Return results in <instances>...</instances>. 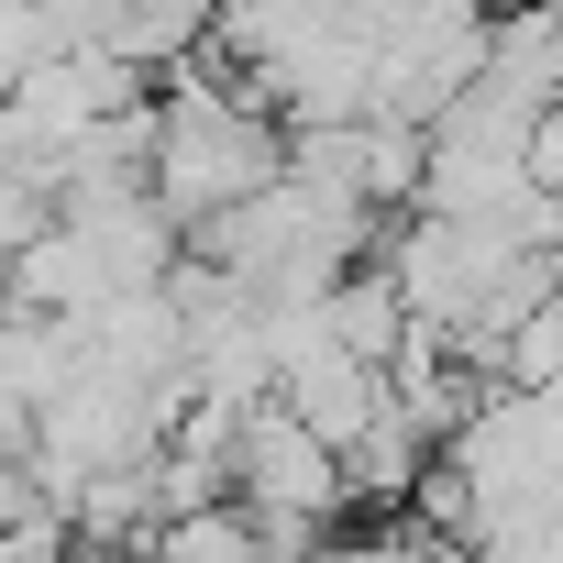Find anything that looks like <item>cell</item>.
Wrapping results in <instances>:
<instances>
[{"mask_svg": "<svg viewBox=\"0 0 563 563\" xmlns=\"http://www.w3.org/2000/svg\"><path fill=\"white\" fill-rule=\"evenodd\" d=\"M265 177H288V122H276L243 78L177 67V89L155 100V144H144V188L177 210V232L221 221V210L254 199Z\"/></svg>", "mask_w": 563, "mask_h": 563, "instance_id": "1", "label": "cell"}, {"mask_svg": "<svg viewBox=\"0 0 563 563\" xmlns=\"http://www.w3.org/2000/svg\"><path fill=\"white\" fill-rule=\"evenodd\" d=\"M486 34H497L486 0H387V12H376V78H365V111L431 133V122L475 89Z\"/></svg>", "mask_w": 563, "mask_h": 563, "instance_id": "2", "label": "cell"}, {"mask_svg": "<svg viewBox=\"0 0 563 563\" xmlns=\"http://www.w3.org/2000/svg\"><path fill=\"white\" fill-rule=\"evenodd\" d=\"M144 563H276V552H265L243 497H188V508H166L144 530Z\"/></svg>", "mask_w": 563, "mask_h": 563, "instance_id": "3", "label": "cell"}, {"mask_svg": "<svg viewBox=\"0 0 563 563\" xmlns=\"http://www.w3.org/2000/svg\"><path fill=\"white\" fill-rule=\"evenodd\" d=\"M497 387H563V299H541V310L497 343Z\"/></svg>", "mask_w": 563, "mask_h": 563, "instance_id": "4", "label": "cell"}, {"mask_svg": "<svg viewBox=\"0 0 563 563\" xmlns=\"http://www.w3.org/2000/svg\"><path fill=\"white\" fill-rule=\"evenodd\" d=\"M45 210H56V188L45 177H23V166H0V265H12L34 232H45Z\"/></svg>", "mask_w": 563, "mask_h": 563, "instance_id": "5", "label": "cell"}, {"mask_svg": "<svg viewBox=\"0 0 563 563\" xmlns=\"http://www.w3.org/2000/svg\"><path fill=\"white\" fill-rule=\"evenodd\" d=\"M310 563H387V541H354V552H332V541H321Z\"/></svg>", "mask_w": 563, "mask_h": 563, "instance_id": "6", "label": "cell"}]
</instances>
